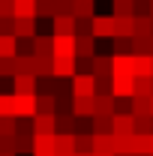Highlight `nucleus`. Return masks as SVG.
Instances as JSON below:
<instances>
[{
    "mask_svg": "<svg viewBox=\"0 0 153 156\" xmlns=\"http://www.w3.org/2000/svg\"><path fill=\"white\" fill-rule=\"evenodd\" d=\"M114 18H132V0H111Z\"/></svg>",
    "mask_w": 153,
    "mask_h": 156,
    "instance_id": "7c9ffc66",
    "label": "nucleus"
},
{
    "mask_svg": "<svg viewBox=\"0 0 153 156\" xmlns=\"http://www.w3.org/2000/svg\"><path fill=\"white\" fill-rule=\"evenodd\" d=\"M111 75H132V54H126V57H111Z\"/></svg>",
    "mask_w": 153,
    "mask_h": 156,
    "instance_id": "412c9836",
    "label": "nucleus"
},
{
    "mask_svg": "<svg viewBox=\"0 0 153 156\" xmlns=\"http://www.w3.org/2000/svg\"><path fill=\"white\" fill-rule=\"evenodd\" d=\"M15 135V117H0V138Z\"/></svg>",
    "mask_w": 153,
    "mask_h": 156,
    "instance_id": "4c0bfd02",
    "label": "nucleus"
},
{
    "mask_svg": "<svg viewBox=\"0 0 153 156\" xmlns=\"http://www.w3.org/2000/svg\"><path fill=\"white\" fill-rule=\"evenodd\" d=\"M33 156H54V135H33Z\"/></svg>",
    "mask_w": 153,
    "mask_h": 156,
    "instance_id": "2eb2a0df",
    "label": "nucleus"
},
{
    "mask_svg": "<svg viewBox=\"0 0 153 156\" xmlns=\"http://www.w3.org/2000/svg\"><path fill=\"white\" fill-rule=\"evenodd\" d=\"M72 117H93V96H72Z\"/></svg>",
    "mask_w": 153,
    "mask_h": 156,
    "instance_id": "4468645a",
    "label": "nucleus"
},
{
    "mask_svg": "<svg viewBox=\"0 0 153 156\" xmlns=\"http://www.w3.org/2000/svg\"><path fill=\"white\" fill-rule=\"evenodd\" d=\"M69 93H72V96H96V84H93V75H72Z\"/></svg>",
    "mask_w": 153,
    "mask_h": 156,
    "instance_id": "39448f33",
    "label": "nucleus"
},
{
    "mask_svg": "<svg viewBox=\"0 0 153 156\" xmlns=\"http://www.w3.org/2000/svg\"><path fill=\"white\" fill-rule=\"evenodd\" d=\"M150 57H153V39H150Z\"/></svg>",
    "mask_w": 153,
    "mask_h": 156,
    "instance_id": "c03bdc74",
    "label": "nucleus"
},
{
    "mask_svg": "<svg viewBox=\"0 0 153 156\" xmlns=\"http://www.w3.org/2000/svg\"><path fill=\"white\" fill-rule=\"evenodd\" d=\"M12 138H15V156L33 153V135H12Z\"/></svg>",
    "mask_w": 153,
    "mask_h": 156,
    "instance_id": "c756f323",
    "label": "nucleus"
},
{
    "mask_svg": "<svg viewBox=\"0 0 153 156\" xmlns=\"http://www.w3.org/2000/svg\"><path fill=\"white\" fill-rule=\"evenodd\" d=\"M12 108H15V117H33L36 114V96H15L12 93Z\"/></svg>",
    "mask_w": 153,
    "mask_h": 156,
    "instance_id": "1a4fd4ad",
    "label": "nucleus"
},
{
    "mask_svg": "<svg viewBox=\"0 0 153 156\" xmlns=\"http://www.w3.org/2000/svg\"><path fill=\"white\" fill-rule=\"evenodd\" d=\"M75 18L72 15H54L51 18V36H72Z\"/></svg>",
    "mask_w": 153,
    "mask_h": 156,
    "instance_id": "f8f14e48",
    "label": "nucleus"
},
{
    "mask_svg": "<svg viewBox=\"0 0 153 156\" xmlns=\"http://www.w3.org/2000/svg\"><path fill=\"white\" fill-rule=\"evenodd\" d=\"M90 156H99V153H90Z\"/></svg>",
    "mask_w": 153,
    "mask_h": 156,
    "instance_id": "49530a36",
    "label": "nucleus"
},
{
    "mask_svg": "<svg viewBox=\"0 0 153 156\" xmlns=\"http://www.w3.org/2000/svg\"><path fill=\"white\" fill-rule=\"evenodd\" d=\"M33 57H51V36H33Z\"/></svg>",
    "mask_w": 153,
    "mask_h": 156,
    "instance_id": "4be33fe9",
    "label": "nucleus"
},
{
    "mask_svg": "<svg viewBox=\"0 0 153 156\" xmlns=\"http://www.w3.org/2000/svg\"><path fill=\"white\" fill-rule=\"evenodd\" d=\"M33 78H51V57H33Z\"/></svg>",
    "mask_w": 153,
    "mask_h": 156,
    "instance_id": "5701e85b",
    "label": "nucleus"
},
{
    "mask_svg": "<svg viewBox=\"0 0 153 156\" xmlns=\"http://www.w3.org/2000/svg\"><path fill=\"white\" fill-rule=\"evenodd\" d=\"M135 135H153V117H132Z\"/></svg>",
    "mask_w": 153,
    "mask_h": 156,
    "instance_id": "a878e982",
    "label": "nucleus"
},
{
    "mask_svg": "<svg viewBox=\"0 0 153 156\" xmlns=\"http://www.w3.org/2000/svg\"><path fill=\"white\" fill-rule=\"evenodd\" d=\"M129 114L132 117H150V96H132L129 99Z\"/></svg>",
    "mask_w": 153,
    "mask_h": 156,
    "instance_id": "6ab92c4d",
    "label": "nucleus"
},
{
    "mask_svg": "<svg viewBox=\"0 0 153 156\" xmlns=\"http://www.w3.org/2000/svg\"><path fill=\"white\" fill-rule=\"evenodd\" d=\"M114 36L132 39V18H114Z\"/></svg>",
    "mask_w": 153,
    "mask_h": 156,
    "instance_id": "bb28decb",
    "label": "nucleus"
},
{
    "mask_svg": "<svg viewBox=\"0 0 153 156\" xmlns=\"http://www.w3.org/2000/svg\"><path fill=\"white\" fill-rule=\"evenodd\" d=\"M141 54H150V39L132 36V57H141Z\"/></svg>",
    "mask_w": 153,
    "mask_h": 156,
    "instance_id": "72a5a7b5",
    "label": "nucleus"
},
{
    "mask_svg": "<svg viewBox=\"0 0 153 156\" xmlns=\"http://www.w3.org/2000/svg\"><path fill=\"white\" fill-rule=\"evenodd\" d=\"M0 156H3V153H0Z\"/></svg>",
    "mask_w": 153,
    "mask_h": 156,
    "instance_id": "de8ad7c7",
    "label": "nucleus"
},
{
    "mask_svg": "<svg viewBox=\"0 0 153 156\" xmlns=\"http://www.w3.org/2000/svg\"><path fill=\"white\" fill-rule=\"evenodd\" d=\"M132 156H150V135H135L132 132Z\"/></svg>",
    "mask_w": 153,
    "mask_h": 156,
    "instance_id": "b1692460",
    "label": "nucleus"
},
{
    "mask_svg": "<svg viewBox=\"0 0 153 156\" xmlns=\"http://www.w3.org/2000/svg\"><path fill=\"white\" fill-rule=\"evenodd\" d=\"M0 18H12V0H0Z\"/></svg>",
    "mask_w": 153,
    "mask_h": 156,
    "instance_id": "a19ab883",
    "label": "nucleus"
},
{
    "mask_svg": "<svg viewBox=\"0 0 153 156\" xmlns=\"http://www.w3.org/2000/svg\"><path fill=\"white\" fill-rule=\"evenodd\" d=\"M72 36H90V18H75Z\"/></svg>",
    "mask_w": 153,
    "mask_h": 156,
    "instance_id": "58836bf2",
    "label": "nucleus"
},
{
    "mask_svg": "<svg viewBox=\"0 0 153 156\" xmlns=\"http://www.w3.org/2000/svg\"><path fill=\"white\" fill-rule=\"evenodd\" d=\"M90 36L93 39H111L114 36V15H93L90 18Z\"/></svg>",
    "mask_w": 153,
    "mask_h": 156,
    "instance_id": "f03ea898",
    "label": "nucleus"
},
{
    "mask_svg": "<svg viewBox=\"0 0 153 156\" xmlns=\"http://www.w3.org/2000/svg\"><path fill=\"white\" fill-rule=\"evenodd\" d=\"M0 57H15V36H0Z\"/></svg>",
    "mask_w": 153,
    "mask_h": 156,
    "instance_id": "473e14b6",
    "label": "nucleus"
},
{
    "mask_svg": "<svg viewBox=\"0 0 153 156\" xmlns=\"http://www.w3.org/2000/svg\"><path fill=\"white\" fill-rule=\"evenodd\" d=\"M0 36H12V18H0Z\"/></svg>",
    "mask_w": 153,
    "mask_h": 156,
    "instance_id": "79ce46f5",
    "label": "nucleus"
},
{
    "mask_svg": "<svg viewBox=\"0 0 153 156\" xmlns=\"http://www.w3.org/2000/svg\"><path fill=\"white\" fill-rule=\"evenodd\" d=\"M90 141H93V153L114 156V138L111 135H90Z\"/></svg>",
    "mask_w": 153,
    "mask_h": 156,
    "instance_id": "dca6fc26",
    "label": "nucleus"
},
{
    "mask_svg": "<svg viewBox=\"0 0 153 156\" xmlns=\"http://www.w3.org/2000/svg\"><path fill=\"white\" fill-rule=\"evenodd\" d=\"M15 96H36V78L33 75H12Z\"/></svg>",
    "mask_w": 153,
    "mask_h": 156,
    "instance_id": "9d476101",
    "label": "nucleus"
},
{
    "mask_svg": "<svg viewBox=\"0 0 153 156\" xmlns=\"http://www.w3.org/2000/svg\"><path fill=\"white\" fill-rule=\"evenodd\" d=\"M96 0H72V18H93Z\"/></svg>",
    "mask_w": 153,
    "mask_h": 156,
    "instance_id": "f3484780",
    "label": "nucleus"
},
{
    "mask_svg": "<svg viewBox=\"0 0 153 156\" xmlns=\"http://www.w3.org/2000/svg\"><path fill=\"white\" fill-rule=\"evenodd\" d=\"M12 63H15V75H33V54L30 57H18L15 54Z\"/></svg>",
    "mask_w": 153,
    "mask_h": 156,
    "instance_id": "c85d7f7f",
    "label": "nucleus"
},
{
    "mask_svg": "<svg viewBox=\"0 0 153 156\" xmlns=\"http://www.w3.org/2000/svg\"><path fill=\"white\" fill-rule=\"evenodd\" d=\"M150 156H153V135H150Z\"/></svg>",
    "mask_w": 153,
    "mask_h": 156,
    "instance_id": "37998d69",
    "label": "nucleus"
},
{
    "mask_svg": "<svg viewBox=\"0 0 153 156\" xmlns=\"http://www.w3.org/2000/svg\"><path fill=\"white\" fill-rule=\"evenodd\" d=\"M75 39V60H90L96 54V39L93 36H72Z\"/></svg>",
    "mask_w": 153,
    "mask_h": 156,
    "instance_id": "9b49d317",
    "label": "nucleus"
},
{
    "mask_svg": "<svg viewBox=\"0 0 153 156\" xmlns=\"http://www.w3.org/2000/svg\"><path fill=\"white\" fill-rule=\"evenodd\" d=\"M132 36H144V39H153V18H150V15H141V18H132Z\"/></svg>",
    "mask_w": 153,
    "mask_h": 156,
    "instance_id": "a211bd4d",
    "label": "nucleus"
},
{
    "mask_svg": "<svg viewBox=\"0 0 153 156\" xmlns=\"http://www.w3.org/2000/svg\"><path fill=\"white\" fill-rule=\"evenodd\" d=\"M90 75H93V78L111 75V57H99V54H93V57H90Z\"/></svg>",
    "mask_w": 153,
    "mask_h": 156,
    "instance_id": "aec40b11",
    "label": "nucleus"
},
{
    "mask_svg": "<svg viewBox=\"0 0 153 156\" xmlns=\"http://www.w3.org/2000/svg\"><path fill=\"white\" fill-rule=\"evenodd\" d=\"M12 18H36V0H12Z\"/></svg>",
    "mask_w": 153,
    "mask_h": 156,
    "instance_id": "ddd939ff",
    "label": "nucleus"
},
{
    "mask_svg": "<svg viewBox=\"0 0 153 156\" xmlns=\"http://www.w3.org/2000/svg\"><path fill=\"white\" fill-rule=\"evenodd\" d=\"M114 39V54L111 57H126L132 54V39H120V36H111Z\"/></svg>",
    "mask_w": 153,
    "mask_h": 156,
    "instance_id": "2f4dec72",
    "label": "nucleus"
},
{
    "mask_svg": "<svg viewBox=\"0 0 153 156\" xmlns=\"http://www.w3.org/2000/svg\"><path fill=\"white\" fill-rule=\"evenodd\" d=\"M111 135L114 138L132 135V114L129 111H114L111 114Z\"/></svg>",
    "mask_w": 153,
    "mask_h": 156,
    "instance_id": "7ed1b4c3",
    "label": "nucleus"
},
{
    "mask_svg": "<svg viewBox=\"0 0 153 156\" xmlns=\"http://www.w3.org/2000/svg\"><path fill=\"white\" fill-rule=\"evenodd\" d=\"M39 33L36 18H12V36L15 39H33Z\"/></svg>",
    "mask_w": 153,
    "mask_h": 156,
    "instance_id": "20e7f679",
    "label": "nucleus"
},
{
    "mask_svg": "<svg viewBox=\"0 0 153 156\" xmlns=\"http://www.w3.org/2000/svg\"><path fill=\"white\" fill-rule=\"evenodd\" d=\"M150 18H153V0H150Z\"/></svg>",
    "mask_w": 153,
    "mask_h": 156,
    "instance_id": "a18cd8bd",
    "label": "nucleus"
},
{
    "mask_svg": "<svg viewBox=\"0 0 153 156\" xmlns=\"http://www.w3.org/2000/svg\"><path fill=\"white\" fill-rule=\"evenodd\" d=\"M114 138V135H111ZM114 156H132V135L114 138Z\"/></svg>",
    "mask_w": 153,
    "mask_h": 156,
    "instance_id": "cd10ccee",
    "label": "nucleus"
},
{
    "mask_svg": "<svg viewBox=\"0 0 153 156\" xmlns=\"http://www.w3.org/2000/svg\"><path fill=\"white\" fill-rule=\"evenodd\" d=\"M30 129H33V135H54V114H33Z\"/></svg>",
    "mask_w": 153,
    "mask_h": 156,
    "instance_id": "6e6552de",
    "label": "nucleus"
},
{
    "mask_svg": "<svg viewBox=\"0 0 153 156\" xmlns=\"http://www.w3.org/2000/svg\"><path fill=\"white\" fill-rule=\"evenodd\" d=\"M36 18H54V0H36Z\"/></svg>",
    "mask_w": 153,
    "mask_h": 156,
    "instance_id": "f704fd0d",
    "label": "nucleus"
},
{
    "mask_svg": "<svg viewBox=\"0 0 153 156\" xmlns=\"http://www.w3.org/2000/svg\"><path fill=\"white\" fill-rule=\"evenodd\" d=\"M111 96L132 99V75H111Z\"/></svg>",
    "mask_w": 153,
    "mask_h": 156,
    "instance_id": "423d86ee",
    "label": "nucleus"
},
{
    "mask_svg": "<svg viewBox=\"0 0 153 156\" xmlns=\"http://www.w3.org/2000/svg\"><path fill=\"white\" fill-rule=\"evenodd\" d=\"M114 105H117V99L111 93H96L93 96V117H111Z\"/></svg>",
    "mask_w": 153,
    "mask_h": 156,
    "instance_id": "0eeeda50",
    "label": "nucleus"
},
{
    "mask_svg": "<svg viewBox=\"0 0 153 156\" xmlns=\"http://www.w3.org/2000/svg\"><path fill=\"white\" fill-rule=\"evenodd\" d=\"M0 117H15V108H12V93H0Z\"/></svg>",
    "mask_w": 153,
    "mask_h": 156,
    "instance_id": "e433bc0d",
    "label": "nucleus"
},
{
    "mask_svg": "<svg viewBox=\"0 0 153 156\" xmlns=\"http://www.w3.org/2000/svg\"><path fill=\"white\" fill-rule=\"evenodd\" d=\"M0 153L3 156H15V138H0Z\"/></svg>",
    "mask_w": 153,
    "mask_h": 156,
    "instance_id": "ea45409f",
    "label": "nucleus"
},
{
    "mask_svg": "<svg viewBox=\"0 0 153 156\" xmlns=\"http://www.w3.org/2000/svg\"><path fill=\"white\" fill-rule=\"evenodd\" d=\"M36 114H54V96H36Z\"/></svg>",
    "mask_w": 153,
    "mask_h": 156,
    "instance_id": "c9c22d12",
    "label": "nucleus"
},
{
    "mask_svg": "<svg viewBox=\"0 0 153 156\" xmlns=\"http://www.w3.org/2000/svg\"><path fill=\"white\" fill-rule=\"evenodd\" d=\"M54 156H72V135H54Z\"/></svg>",
    "mask_w": 153,
    "mask_h": 156,
    "instance_id": "393cba45",
    "label": "nucleus"
},
{
    "mask_svg": "<svg viewBox=\"0 0 153 156\" xmlns=\"http://www.w3.org/2000/svg\"><path fill=\"white\" fill-rule=\"evenodd\" d=\"M51 60H75V39L51 36Z\"/></svg>",
    "mask_w": 153,
    "mask_h": 156,
    "instance_id": "f257e3e1",
    "label": "nucleus"
}]
</instances>
